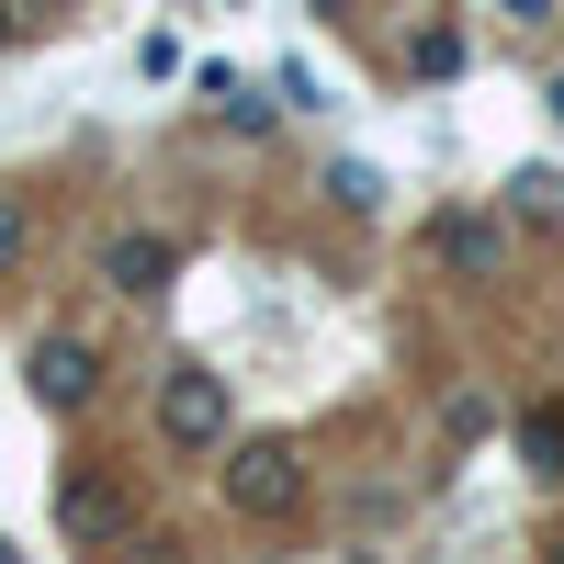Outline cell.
<instances>
[{"instance_id": "obj_1", "label": "cell", "mask_w": 564, "mask_h": 564, "mask_svg": "<svg viewBox=\"0 0 564 564\" xmlns=\"http://www.w3.org/2000/svg\"><path fill=\"white\" fill-rule=\"evenodd\" d=\"M57 531H68V553H124L135 542L124 463H68V475H57Z\"/></svg>"}, {"instance_id": "obj_2", "label": "cell", "mask_w": 564, "mask_h": 564, "mask_svg": "<svg viewBox=\"0 0 564 564\" xmlns=\"http://www.w3.org/2000/svg\"><path fill=\"white\" fill-rule=\"evenodd\" d=\"M226 508L260 531H294L305 520V452L294 441H238L226 452Z\"/></svg>"}, {"instance_id": "obj_3", "label": "cell", "mask_w": 564, "mask_h": 564, "mask_svg": "<svg viewBox=\"0 0 564 564\" xmlns=\"http://www.w3.org/2000/svg\"><path fill=\"white\" fill-rule=\"evenodd\" d=\"M226 430H238V406H226V372L170 361V372H159V441H170V452H226Z\"/></svg>"}, {"instance_id": "obj_4", "label": "cell", "mask_w": 564, "mask_h": 564, "mask_svg": "<svg viewBox=\"0 0 564 564\" xmlns=\"http://www.w3.org/2000/svg\"><path fill=\"white\" fill-rule=\"evenodd\" d=\"M23 384H34V406H90L102 395V350L68 339V327H45V339L23 350Z\"/></svg>"}, {"instance_id": "obj_5", "label": "cell", "mask_w": 564, "mask_h": 564, "mask_svg": "<svg viewBox=\"0 0 564 564\" xmlns=\"http://www.w3.org/2000/svg\"><path fill=\"white\" fill-rule=\"evenodd\" d=\"M102 282H113V294H135V305H148V294H170V282H181V249L159 238V226H124V238L102 249Z\"/></svg>"}, {"instance_id": "obj_6", "label": "cell", "mask_w": 564, "mask_h": 564, "mask_svg": "<svg viewBox=\"0 0 564 564\" xmlns=\"http://www.w3.org/2000/svg\"><path fill=\"white\" fill-rule=\"evenodd\" d=\"M417 260H441L452 282H497V226H486V215H430Z\"/></svg>"}, {"instance_id": "obj_7", "label": "cell", "mask_w": 564, "mask_h": 564, "mask_svg": "<svg viewBox=\"0 0 564 564\" xmlns=\"http://www.w3.org/2000/svg\"><path fill=\"white\" fill-rule=\"evenodd\" d=\"M520 463L531 475H564V406H520Z\"/></svg>"}, {"instance_id": "obj_8", "label": "cell", "mask_w": 564, "mask_h": 564, "mask_svg": "<svg viewBox=\"0 0 564 564\" xmlns=\"http://www.w3.org/2000/svg\"><path fill=\"white\" fill-rule=\"evenodd\" d=\"M327 193H339L350 215H372V204H384V170H372V159H339V170H327Z\"/></svg>"}, {"instance_id": "obj_9", "label": "cell", "mask_w": 564, "mask_h": 564, "mask_svg": "<svg viewBox=\"0 0 564 564\" xmlns=\"http://www.w3.org/2000/svg\"><path fill=\"white\" fill-rule=\"evenodd\" d=\"M441 441L475 452V441H486V395H441Z\"/></svg>"}, {"instance_id": "obj_10", "label": "cell", "mask_w": 564, "mask_h": 564, "mask_svg": "<svg viewBox=\"0 0 564 564\" xmlns=\"http://www.w3.org/2000/svg\"><path fill=\"white\" fill-rule=\"evenodd\" d=\"M23 249H34V215H23V193H0V271H23Z\"/></svg>"}, {"instance_id": "obj_11", "label": "cell", "mask_w": 564, "mask_h": 564, "mask_svg": "<svg viewBox=\"0 0 564 564\" xmlns=\"http://www.w3.org/2000/svg\"><path fill=\"white\" fill-rule=\"evenodd\" d=\"M508 204H531V215H564V170H520V181H508Z\"/></svg>"}, {"instance_id": "obj_12", "label": "cell", "mask_w": 564, "mask_h": 564, "mask_svg": "<svg viewBox=\"0 0 564 564\" xmlns=\"http://www.w3.org/2000/svg\"><path fill=\"white\" fill-rule=\"evenodd\" d=\"M406 57H417V68H430V79H452V68H463V34H441V23H430V34H417V45H406Z\"/></svg>"}, {"instance_id": "obj_13", "label": "cell", "mask_w": 564, "mask_h": 564, "mask_svg": "<svg viewBox=\"0 0 564 564\" xmlns=\"http://www.w3.org/2000/svg\"><path fill=\"white\" fill-rule=\"evenodd\" d=\"M497 12H508V23H553V0H497Z\"/></svg>"}, {"instance_id": "obj_14", "label": "cell", "mask_w": 564, "mask_h": 564, "mask_svg": "<svg viewBox=\"0 0 564 564\" xmlns=\"http://www.w3.org/2000/svg\"><path fill=\"white\" fill-rule=\"evenodd\" d=\"M542 102H553V124H564V79H553V90H542Z\"/></svg>"}, {"instance_id": "obj_15", "label": "cell", "mask_w": 564, "mask_h": 564, "mask_svg": "<svg viewBox=\"0 0 564 564\" xmlns=\"http://www.w3.org/2000/svg\"><path fill=\"white\" fill-rule=\"evenodd\" d=\"M542 564H564V531H553V542H542Z\"/></svg>"}, {"instance_id": "obj_16", "label": "cell", "mask_w": 564, "mask_h": 564, "mask_svg": "<svg viewBox=\"0 0 564 564\" xmlns=\"http://www.w3.org/2000/svg\"><path fill=\"white\" fill-rule=\"evenodd\" d=\"M148 564H181V553H170V542H159V553H148Z\"/></svg>"}, {"instance_id": "obj_17", "label": "cell", "mask_w": 564, "mask_h": 564, "mask_svg": "<svg viewBox=\"0 0 564 564\" xmlns=\"http://www.w3.org/2000/svg\"><path fill=\"white\" fill-rule=\"evenodd\" d=\"M0 564H12V542H0Z\"/></svg>"}]
</instances>
